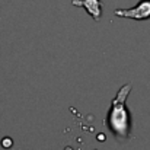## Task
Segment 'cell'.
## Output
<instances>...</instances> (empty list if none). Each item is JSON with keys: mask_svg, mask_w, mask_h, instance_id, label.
I'll return each instance as SVG.
<instances>
[{"mask_svg": "<svg viewBox=\"0 0 150 150\" xmlns=\"http://www.w3.org/2000/svg\"><path fill=\"white\" fill-rule=\"evenodd\" d=\"M130 92H131V83L121 86V89L111 102V108L106 117V125L109 131L120 140H125L130 136L131 121H130V112L125 105Z\"/></svg>", "mask_w": 150, "mask_h": 150, "instance_id": "cell-1", "label": "cell"}, {"mask_svg": "<svg viewBox=\"0 0 150 150\" xmlns=\"http://www.w3.org/2000/svg\"><path fill=\"white\" fill-rule=\"evenodd\" d=\"M118 18L134 19V21H146L150 19V0H140L136 6L130 9H117L114 12Z\"/></svg>", "mask_w": 150, "mask_h": 150, "instance_id": "cell-2", "label": "cell"}, {"mask_svg": "<svg viewBox=\"0 0 150 150\" xmlns=\"http://www.w3.org/2000/svg\"><path fill=\"white\" fill-rule=\"evenodd\" d=\"M71 4L73 6H79V7H83L88 15L92 16L93 21H99L100 16H102V12H103V3L102 0H71Z\"/></svg>", "mask_w": 150, "mask_h": 150, "instance_id": "cell-3", "label": "cell"}, {"mask_svg": "<svg viewBox=\"0 0 150 150\" xmlns=\"http://www.w3.org/2000/svg\"><path fill=\"white\" fill-rule=\"evenodd\" d=\"M12 144H13V142H12L9 137H4V139L1 140V146H3L4 149H9V147H12Z\"/></svg>", "mask_w": 150, "mask_h": 150, "instance_id": "cell-4", "label": "cell"}]
</instances>
